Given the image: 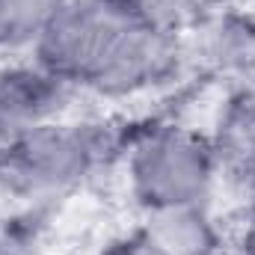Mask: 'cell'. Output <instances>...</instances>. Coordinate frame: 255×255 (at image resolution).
<instances>
[{"label": "cell", "mask_w": 255, "mask_h": 255, "mask_svg": "<svg viewBox=\"0 0 255 255\" xmlns=\"http://www.w3.org/2000/svg\"><path fill=\"white\" fill-rule=\"evenodd\" d=\"M172 48L169 18L154 0H65L30 51L68 89L128 95L166 71Z\"/></svg>", "instance_id": "1"}, {"label": "cell", "mask_w": 255, "mask_h": 255, "mask_svg": "<svg viewBox=\"0 0 255 255\" xmlns=\"http://www.w3.org/2000/svg\"><path fill=\"white\" fill-rule=\"evenodd\" d=\"M217 175L211 139L187 128H148L128 151V181L142 211L208 205Z\"/></svg>", "instance_id": "2"}, {"label": "cell", "mask_w": 255, "mask_h": 255, "mask_svg": "<svg viewBox=\"0 0 255 255\" xmlns=\"http://www.w3.org/2000/svg\"><path fill=\"white\" fill-rule=\"evenodd\" d=\"M101 157V136L89 125L39 122L9 136L3 178L27 196H57L80 184Z\"/></svg>", "instance_id": "3"}, {"label": "cell", "mask_w": 255, "mask_h": 255, "mask_svg": "<svg viewBox=\"0 0 255 255\" xmlns=\"http://www.w3.org/2000/svg\"><path fill=\"white\" fill-rule=\"evenodd\" d=\"M65 92L68 86L36 60L0 65V133L15 136L24 128L57 119Z\"/></svg>", "instance_id": "4"}, {"label": "cell", "mask_w": 255, "mask_h": 255, "mask_svg": "<svg viewBox=\"0 0 255 255\" xmlns=\"http://www.w3.org/2000/svg\"><path fill=\"white\" fill-rule=\"evenodd\" d=\"M139 232L163 255H217L220 232L208 217V205H181L145 211Z\"/></svg>", "instance_id": "5"}, {"label": "cell", "mask_w": 255, "mask_h": 255, "mask_svg": "<svg viewBox=\"0 0 255 255\" xmlns=\"http://www.w3.org/2000/svg\"><path fill=\"white\" fill-rule=\"evenodd\" d=\"M217 172L244 190H255V98L238 95L220 116L211 139Z\"/></svg>", "instance_id": "6"}, {"label": "cell", "mask_w": 255, "mask_h": 255, "mask_svg": "<svg viewBox=\"0 0 255 255\" xmlns=\"http://www.w3.org/2000/svg\"><path fill=\"white\" fill-rule=\"evenodd\" d=\"M65 0H0V48H33Z\"/></svg>", "instance_id": "7"}, {"label": "cell", "mask_w": 255, "mask_h": 255, "mask_svg": "<svg viewBox=\"0 0 255 255\" xmlns=\"http://www.w3.org/2000/svg\"><path fill=\"white\" fill-rule=\"evenodd\" d=\"M217 60L226 65L229 71H235L238 77L255 80V21L241 18V21H229L220 27L217 33V48H214Z\"/></svg>", "instance_id": "8"}, {"label": "cell", "mask_w": 255, "mask_h": 255, "mask_svg": "<svg viewBox=\"0 0 255 255\" xmlns=\"http://www.w3.org/2000/svg\"><path fill=\"white\" fill-rule=\"evenodd\" d=\"M101 255H163L160 250H154L151 247V241L136 229L133 235H125V238H116V241H110Z\"/></svg>", "instance_id": "9"}, {"label": "cell", "mask_w": 255, "mask_h": 255, "mask_svg": "<svg viewBox=\"0 0 255 255\" xmlns=\"http://www.w3.org/2000/svg\"><path fill=\"white\" fill-rule=\"evenodd\" d=\"M163 12L166 9H184V12H193V9H205V6H211V3H217V0H154Z\"/></svg>", "instance_id": "10"}, {"label": "cell", "mask_w": 255, "mask_h": 255, "mask_svg": "<svg viewBox=\"0 0 255 255\" xmlns=\"http://www.w3.org/2000/svg\"><path fill=\"white\" fill-rule=\"evenodd\" d=\"M241 255H255V217L250 220L247 232H244V241H241Z\"/></svg>", "instance_id": "11"}, {"label": "cell", "mask_w": 255, "mask_h": 255, "mask_svg": "<svg viewBox=\"0 0 255 255\" xmlns=\"http://www.w3.org/2000/svg\"><path fill=\"white\" fill-rule=\"evenodd\" d=\"M6 145H9V136L0 133V172H3V157H6Z\"/></svg>", "instance_id": "12"}, {"label": "cell", "mask_w": 255, "mask_h": 255, "mask_svg": "<svg viewBox=\"0 0 255 255\" xmlns=\"http://www.w3.org/2000/svg\"><path fill=\"white\" fill-rule=\"evenodd\" d=\"M0 255H21L15 247H9V241H0Z\"/></svg>", "instance_id": "13"}]
</instances>
